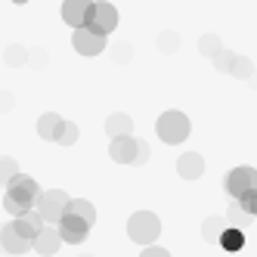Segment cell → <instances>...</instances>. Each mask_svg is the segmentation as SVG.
Wrapping results in <instances>:
<instances>
[{
	"instance_id": "obj_1",
	"label": "cell",
	"mask_w": 257,
	"mask_h": 257,
	"mask_svg": "<svg viewBox=\"0 0 257 257\" xmlns=\"http://www.w3.org/2000/svg\"><path fill=\"white\" fill-rule=\"evenodd\" d=\"M38 195H41L38 180L19 171L10 180V186L4 189V208L13 217H25L28 211H34V205H38Z\"/></svg>"
},
{
	"instance_id": "obj_2",
	"label": "cell",
	"mask_w": 257,
	"mask_h": 257,
	"mask_svg": "<svg viewBox=\"0 0 257 257\" xmlns=\"http://www.w3.org/2000/svg\"><path fill=\"white\" fill-rule=\"evenodd\" d=\"M155 134L161 143H168V146H180L183 140H189L192 134V124L189 118L180 112V108H168V112H161L158 121H155Z\"/></svg>"
},
{
	"instance_id": "obj_3",
	"label": "cell",
	"mask_w": 257,
	"mask_h": 257,
	"mask_svg": "<svg viewBox=\"0 0 257 257\" xmlns=\"http://www.w3.org/2000/svg\"><path fill=\"white\" fill-rule=\"evenodd\" d=\"M127 235H131V242L137 245H155L158 235H161V220L158 214L152 211H134L131 217H127Z\"/></svg>"
},
{
	"instance_id": "obj_4",
	"label": "cell",
	"mask_w": 257,
	"mask_h": 257,
	"mask_svg": "<svg viewBox=\"0 0 257 257\" xmlns=\"http://www.w3.org/2000/svg\"><path fill=\"white\" fill-rule=\"evenodd\" d=\"M68 195L62 192V189H41V195H38V214L44 217V223H50V226H56L59 220L65 217V211H68Z\"/></svg>"
},
{
	"instance_id": "obj_5",
	"label": "cell",
	"mask_w": 257,
	"mask_h": 257,
	"mask_svg": "<svg viewBox=\"0 0 257 257\" xmlns=\"http://www.w3.org/2000/svg\"><path fill=\"white\" fill-rule=\"evenodd\" d=\"M251 189H257V168L242 164V168H232V171L223 174V192L229 198H242Z\"/></svg>"
},
{
	"instance_id": "obj_6",
	"label": "cell",
	"mask_w": 257,
	"mask_h": 257,
	"mask_svg": "<svg viewBox=\"0 0 257 257\" xmlns=\"http://www.w3.org/2000/svg\"><path fill=\"white\" fill-rule=\"evenodd\" d=\"M87 28L108 38V34L118 28V10L108 4V0H93V10H90V22H87Z\"/></svg>"
},
{
	"instance_id": "obj_7",
	"label": "cell",
	"mask_w": 257,
	"mask_h": 257,
	"mask_svg": "<svg viewBox=\"0 0 257 257\" xmlns=\"http://www.w3.org/2000/svg\"><path fill=\"white\" fill-rule=\"evenodd\" d=\"M105 44H108L105 34H96V31H90V28H75V31H71V47H75L84 59L99 56V53L105 50Z\"/></svg>"
},
{
	"instance_id": "obj_8",
	"label": "cell",
	"mask_w": 257,
	"mask_h": 257,
	"mask_svg": "<svg viewBox=\"0 0 257 257\" xmlns=\"http://www.w3.org/2000/svg\"><path fill=\"white\" fill-rule=\"evenodd\" d=\"M56 229H59V235H62L65 245H84L87 235H90V223H87V220H81L78 214H71V211H65V217L56 223Z\"/></svg>"
},
{
	"instance_id": "obj_9",
	"label": "cell",
	"mask_w": 257,
	"mask_h": 257,
	"mask_svg": "<svg viewBox=\"0 0 257 257\" xmlns=\"http://www.w3.org/2000/svg\"><path fill=\"white\" fill-rule=\"evenodd\" d=\"M0 251L10 254V257H22V254L34 251V242H28L25 235L16 232L13 223H4V226H0Z\"/></svg>"
},
{
	"instance_id": "obj_10",
	"label": "cell",
	"mask_w": 257,
	"mask_h": 257,
	"mask_svg": "<svg viewBox=\"0 0 257 257\" xmlns=\"http://www.w3.org/2000/svg\"><path fill=\"white\" fill-rule=\"evenodd\" d=\"M93 0H62V22L68 28H87Z\"/></svg>"
},
{
	"instance_id": "obj_11",
	"label": "cell",
	"mask_w": 257,
	"mask_h": 257,
	"mask_svg": "<svg viewBox=\"0 0 257 257\" xmlns=\"http://www.w3.org/2000/svg\"><path fill=\"white\" fill-rule=\"evenodd\" d=\"M137 152H140V140L131 137H118L108 143V155H112V161L118 164H137Z\"/></svg>"
},
{
	"instance_id": "obj_12",
	"label": "cell",
	"mask_w": 257,
	"mask_h": 257,
	"mask_svg": "<svg viewBox=\"0 0 257 257\" xmlns=\"http://www.w3.org/2000/svg\"><path fill=\"white\" fill-rule=\"evenodd\" d=\"M62 245H65V242H62L59 229L47 223V226L38 232V238H34V254H41V257H53V254H56Z\"/></svg>"
},
{
	"instance_id": "obj_13",
	"label": "cell",
	"mask_w": 257,
	"mask_h": 257,
	"mask_svg": "<svg viewBox=\"0 0 257 257\" xmlns=\"http://www.w3.org/2000/svg\"><path fill=\"white\" fill-rule=\"evenodd\" d=\"M177 174H180V180H198L201 174H205V155L183 152L177 158Z\"/></svg>"
},
{
	"instance_id": "obj_14",
	"label": "cell",
	"mask_w": 257,
	"mask_h": 257,
	"mask_svg": "<svg viewBox=\"0 0 257 257\" xmlns=\"http://www.w3.org/2000/svg\"><path fill=\"white\" fill-rule=\"evenodd\" d=\"M13 226H16V232H19V235H25L28 242H34V238H38V232H41L47 223H44V217L38 214V208H34V211H28L25 217H13Z\"/></svg>"
},
{
	"instance_id": "obj_15",
	"label": "cell",
	"mask_w": 257,
	"mask_h": 257,
	"mask_svg": "<svg viewBox=\"0 0 257 257\" xmlns=\"http://www.w3.org/2000/svg\"><path fill=\"white\" fill-rule=\"evenodd\" d=\"M62 124H65V118H59L56 112H44V115L38 118V137L47 140V143H56Z\"/></svg>"
},
{
	"instance_id": "obj_16",
	"label": "cell",
	"mask_w": 257,
	"mask_h": 257,
	"mask_svg": "<svg viewBox=\"0 0 257 257\" xmlns=\"http://www.w3.org/2000/svg\"><path fill=\"white\" fill-rule=\"evenodd\" d=\"M131 131H134V121H131V115L115 112V115H108V118H105V137H108V140L131 137Z\"/></svg>"
},
{
	"instance_id": "obj_17",
	"label": "cell",
	"mask_w": 257,
	"mask_h": 257,
	"mask_svg": "<svg viewBox=\"0 0 257 257\" xmlns=\"http://www.w3.org/2000/svg\"><path fill=\"white\" fill-rule=\"evenodd\" d=\"M226 226H229L226 217H205V223H201V235H205V242L220 245V235H223Z\"/></svg>"
},
{
	"instance_id": "obj_18",
	"label": "cell",
	"mask_w": 257,
	"mask_h": 257,
	"mask_svg": "<svg viewBox=\"0 0 257 257\" xmlns=\"http://www.w3.org/2000/svg\"><path fill=\"white\" fill-rule=\"evenodd\" d=\"M245 229H235V226H226L223 235H220V248L223 251H242L245 248Z\"/></svg>"
},
{
	"instance_id": "obj_19",
	"label": "cell",
	"mask_w": 257,
	"mask_h": 257,
	"mask_svg": "<svg viewBox=\"0 0 257 257\" xmlns=\"http://www.w3.org/2000/svg\"><path fill=\"white\" fill-rule=\"evenodd\" d=\"M68 211H71V214H78L81 220H87L90 226L96 223V208L90 205L87 198H71V201H68Z\"/></svg>"
},
{
	"instance_id": "obj_20",
	"label": "cell",
	"mask_w": 257,
	"mask_h": 257,
	"mask_svg": "<svg viewBox=\"0 0 257 257\" xmlns=\"http://www.w3.org/2000/svg\"><path fill=\"white\" fill-rule=\"evenodd\" d=\"M211 62H214L217 71H223V75H232V71H235V62H238V53H232V50H220Z\"/></svg>"
},
{
	"instance_id": "obj_21",
	"label": "cell",
	"mask_w": 257,
	"mask_h": 257,
	"mask_svg": "<svg viewBox=\"0 0 257 257\" xmlns=\"http://www.w3.org/2000/svg\"><path fill=\"white\" fill-rule=\"evenodd\" d=\"M16 174H19V161H16L13 155H4L0 158V189H7Z\"/></svg>"
},
{
	"instance_id": "obj_22",
	"label": "cell",
	"mask_w": 257,
	"mask_h": 257,
	"mask_svg": "<svg viewBox=\"0 0 257 257\" xmlns=\"http://www.w3.org/2000/svg\"><path fill=\"white\" fill-rule=\"evenodd\" d=\"M4 59H7V65H13V68L25 65V62H28V47H22V44H10V47L4 50Z\"/></svg>"
},
{
	"instance_id": "obj_23",
	"label": "cell",
	"mask_w": 257,
	"mask_h": 257,
	"mask_svg": "<svg viewBox=\"0 0 257 257\" xmlns=\"http://www.w3.org/2000/svg\"><path fill=\"white\" fill-rule=\"evenodd\" d=\"M220 50H223V44H220V38H217V34H201V38H198V53H201V56L214 59Z\"/></svg>"
},
{
	"instance_id": "obj_24",
	"label": "cell",
	"mask_w": 257,
	"mask_h": 257,
	"mask_svg": "<svg viewBox=\"0 0 257 257\" xmlns=\"http://www.w3.org/2000/svg\"><path fill=\"white\" fill-rule=\"evenodd\" d=\"M226 220H229V226H235V229H248V223H251L254 217H251V214H245L242 208H238V201L232 198V205H229V217H226Z\"/></svg>"
},
{
	"instance_id": "obj_25",
	"label": "cell",
	"mask_w": 257,
	"mask_h": 257,
	"mask_svg": "<svg viewBox=\"0 0 257 257\" xmlns=\"http://www.w3.org/2000/svg\"><path fill=\"white\" fill-rule=\"evenodd\" d=\"M158 50L161 53H177L180 50V31H161L158 34Z\"/></svg>"
},
{
	"instance_id": "obj_26",
	"label": "cell",
	"mask_w": 257,
	"mask_h": 257,
	"mask_svg": "<svg viewBox=\"0 0 257 257\" xmlns=\"http://www.w3.org/2000/svg\"><path fill=\"white\" fill-rule=\"evenodd\" d=\"M78 137H81L78 124H75V121H65V124H62V131H59V137H56V143H59V146H75Z\"/></svg>"
},
{
	"instance_id": "obj_27",
	"label": "cell",
	"mask_w": 257,
	"mask_h": 257,
	"mask_svg": "<svg viewBox=\"0 0 257 257\" xmlns=\"http://www.w3.org/2000/svg\"><path fill=\"white\" fill-rule=\"evenodd\" d=\"M232 75H235V78H242V81L254 78V65H251V59L238 53V62H235V71H232Z\"/></svg>"
},
{
	"instance_id": "obj_28",
	"label": "cell",
	"mask_w": 257,
	"mask_h": 257,
	"mask_svg": "<svg viewBox=\"0 0 257 257\" xmlns=\"http://www.w3.org/2000/svg\"><path fill=\"white\" fill-rule=\"evenodd\" d=\"M238 201V208H242L245 214H251V217H257V189H251V192H245L242 198H235Z\"/></svg>"
},
{
	"instance_id": "obj_29",
	"label": "cell",
	"mask_w": 257,
	"mask_h": 257,
	"mask_svg": "<svg viewBox=\"0 0 257 257\" xmlns=\"http://www.w3.org/2000/svg\"><path fill=\"white\" fill-rule=\"evenodd\" d=\"M16 108V96L13 93H4V90H0V115H10Z\"/></svg>"
},
{
	"instance_id": "obj_30",
	"label": "cell",
	"mask_w": 257,
	"mask_h": 257,
	"mask_svg": "<svg viewBox=\"0 0 257 257\" xmlns=\"http://www.w3.org/2000/svg\"><path fill=\"white\" fill-rule=\"evenodd\" d=\"M140 257H171V251H168V248H161V245H146Z\"/></svg>"
},
{
	"instance_id": "obj_31",
	"label": "cell",
	"mask_w": 257,
	"mask_h": 257,
	"mask_svg": "<svg viewBox=\"0 0 257 257\" xmlns=\"http://www.w3.org/2000/svg\"><path fill=\"white\" fill-rule=\"evenodd\" d=\"M28 62H34L38 68H41V65H47V53H44L41 47H31V50H28Z\"/></svg>"
},
{
	"instance_id": "obj_32",
	"label": "cell",
	"mask_w": 257,
	"mask_h": 257,
	"mask_svg": "<svg viewBox=\"0 0 257 257\" xmlns=\"http://www.w3.org/2000/svg\"><path fill=\"white\" fill-rule=\"evenodd\" d=\"M131 56H134V47L131 44H118L115 47V62H127Z\"/></svg>"
},
{
	"instance_id": "obj_33",
	"label": "cell",
	"mask_w": 257,
	"mask_h": 257,
	"mask_svg": "<svg viewBox=\"0 0 257 257\" xmlns=\"http://www.w3.org/2000/svg\"><path fill=\"white\" fill-rule=\"evenodd\" d=\"M149 161V143L140 140V152H137V164H146Z\"/></svg>"
},
{
	"instance_id": "obj_34",
	"label": "cell",
	"mask_w": 257,
	"mask_h": 257,
	"mask_svg": "<svg viewBox=\"0 0 257 257\" xmlns=\"http://www.w3.org/2000/svg\"><path fill=\"white\" fill-rule=\"evenodd\" d=\"M13 4H19V7H22V4H28V0H13Z\"/></svg>"
}]
</instances>
